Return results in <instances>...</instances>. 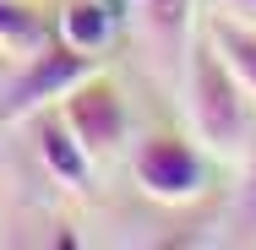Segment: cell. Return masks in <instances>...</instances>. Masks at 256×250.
<instances>
[{"label": "cell", "instance_id": "obj_8", "mask_svg": "<svg viewBox=\"0 0 256 250\" xmlns=\"http://www.w3.org/2000/svg\"><path fill=\"white\" fill-rule=\"evenodd\" d=\"M142 11H148V33H153L169 54L186 49L191 22H196V0H142Z\"/></svg>", "mask_w": 256, "mask_h": 250}, {"label": "cell", "instance_id": "obj_7", "mask_svg": "<svg viewBox=\"0 0 256 250\" xmlns=\"http://www.w3.org/2000/svg\"><path fill=\"white\" fill-rule=\"evenodd\" d=\"M207 38H212V49L224 54V65L234 71V82L246 87V98H256V27H240L229 16H212L207 22Z\"/></svg>", "mask_w": 256, "mask_h": 250}, {"label": "cell", "instance_id": "obj_9", "mask_svg": "<svg viewBox=\"0 0 256 250\" xmlns=\"http://www.w3.org/2000/svg\"><path fill=\"white\" fill-rule=\"evenodd\" d=\"M38 44H50L44 16H38L33 5H22V0H0V49H11V54H33Z\"/></svg>", "mask_w": 256, "mask_h": 250}, {"label": "cell", "instance_id": "obj_3", "mask_svg": "<svg viewBox=\"0 0 256 250\" xmlns=\"http://www.w3.org/2000/svg\"><path fill=\"white\" fill-rule=\"evenodd\" d=\"M60 109V120H66V131L76 136V147L88 152L93 163H109L114 152L126 147V136H131V114H126V93H120V82L114 76H82L66 98L54 103Z\"/></svg>", "mask_w": 256, "mask_h": 250}, {"label": "cell", "instance_id": "obj_5", "mask_svg": "<svg viewBox=\"0 0 256 250\" xmlns=\"http://www.w3.org/2000/svg\"><path fill=\"white\" fill-rule=\"evenodd\" d=\"M38 158H44V169H50L66 191H93V169H98V163L76 147V136L66 131L60 114H54V120H38Z\"/></svg>", "mask_w": 256, "mask_h": 250}, {"label": "cell", "instance_id": "obj_1", "mask_svg": "<svg viewBox=\"0 0 256 250\" xmlns=\"http://www.w3.org/2000/svg\"><path fill=\"white\" fill-rule=\"evenodd\" d=\"M186 120L207 152H240L251 131L246 87L234 82V71L224 65V54L212 49L207 33L186 49Z\"/></svg>", "mask_w": 256, "mask_h": 250}, {"label": "cell", "instance_id": "obj_11", "mask_svg": "<svg viewBox=\"0 0 256 250\" xmlns=\"http://www.w3.org/2000/svg\"><path fill=\"white\" fill-rule=\"evenodd\" d=\"M207 5H212V16H229L240 27H256V0H207Z\"/></svg>", "mask_w": 256, "mask_h": 250}, {"label": "cell", "instance_id": "obj_10", "mask_svg": "<svg viewBox=\"0 0 256 250\" xmlns=\"http://www.w3.org/2000/svg\"><path fill=\"white\" fill-rule=\"evenodd\" d=\"M240 229H256V142L246 169H240Z\"/></svg>", "mask_w": 256, "mask_h": 250}, {"label": "cell", "instance_id": "obj_4", "mask_svg": "<svg viewBox=\"0 0 256 250\" xmlns=\"http://www.w3.org/2000/svg\"><path fill=\"white\" fill-rule=\"evenodd\" d=\"M131 180L158 207H186L207 191V158L186 136H148L131 147Z\"/></svg>", "mask_w": 256, "mask_h": 250}, {"label": "cell", "instance_id": "obj_2", "mask_svg": "<svg viewBox=\"0 0 256 250\" xmlns=\"http://www.w3.org/2000/svg\"><path fill=\"white\" fill-rule=\"evenodd\" d=\"M98 71V54L88 49H71V44H38V49L28 54V65L0 87V125H22L28 114H38V109H50L60 103L82 76H93Z\"/></svg>", "mask_w": 256, "mask_h": 250}, {"label": "cell", "instance_id": "obj_6", "mask_svg": "<svg viewBox=\"0 0 256 250\" xmlns=\"http://www.w3.org/2000/svg\"><path fill=\"white\" fill-rule=\"evenodd\" d=\"M54 38L71 44V49L104 54L109 38H114V11H109L104 0H66L60 16H54Z\"/></svg>", "mask_w": 256, "mask_h": 250}]
</instances>
